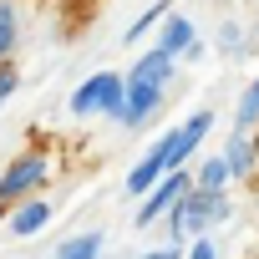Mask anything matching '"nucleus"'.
Segmentation results:
<instances>
[{"label": "nucleus", "instance_id": "f257e3e1", "mask_svg": "<svg viewBox=\"0 0 259 259\" xmlns=\"http://www.w3.org/2000/svg\"><path fill=\"white\" fill-rule=\"evenodd\" d=\"M208 213H224V198H219V193H208V188L183 193L178 208H173V229H178V234H198V229L208 224Z\"/></svg>", "mask_w": 259, "mask_h": 259}, {"label": "nucleus", "instance_id": "f03ea898", "mask_svg": "<svg viewBox=\"0 0 259 259\" xmlns=\"http://www.w3.org/2000/svg\"><path fill=\"white\" fill-rule=\"evenodd\" d=\"M71 107H76L81 117H87V112H117V107H122V81H117V76H92V81L76 87Z\"/></svg>", "mask_w": 259, "mask_h": 259}, {"label": "nucleus", "instance_id": "7ed1b4c3", "mask_svg": "<svg viewBox=\"0 0 259 259\" xmlns=\"http://www.w3.org/2000/svg\"><path fill=\"white\" fill-rule=\"evenodd\" d=\"M208 127H213V112H198V117H188V122L178 127V133H168V143L158 148V153H163V163H168V173H173V168L198 148V138L208 133Z\"/></svg>", "mask_w": 259, "mask_h": 259}, {"label": "nucleus", "instance_id": "20e7f679", "mask_svg": "<svg viewBox=\"0 0 259 259\" xmlns=\"http://www.w3.org/2000/svg\"><path fill=\"white\" fill-rule=\"evenodd\" d=\"M36 183H46V158H21V163H11L6 178H0V203L26 198Z\"/></svg>", "mask_w": 259, "mask_h": 259}, {"label": "nucleus", "instance_id": "39448f33", "mask_svg": "<svg viewBox=\"0 0 259 259\" xmlns=\"http://www.w3.org/2000/svg\"><path fill=\"white\" fill-rule=\"evenodd\" d=\"M183 193H188V178H183V173L173 168V173H168V183H163V188H158V193H153V198H148V203L138 208V229H148V224H158L163 213H173Z\"/></svg>", "mask_w": 259, "mask_h": 259}, {"label": "nucleus", "instance_id": "423d86ee", "mask_svg": "<svg viewBox=\"0 0 259 259\" xmlns=\"http://www.w3.org/2000/svg\"><path fill=\"white\" fill-rule=\"evenodd\" d=\"M158 97H163L158 81H127V102L117 107V117H122L127 127H138V122H148V117L158 112Z\"/></svg>", "mask_w": 259, "mask_h": 259}, {"label": "nucleus", "instance_id": "0eeeda50", "mask_svg": "<svg viewBox=\"0 0 259 259\" xmlns=\"http://www.w3.org/2000/svg\"><path fill=\"white\" fill-rule=\"evenodd\" d=\"M163 173H168L163 153H148V158H143V163H138L133 173H127V193H148V188H153V183H158Z\"/></svg>", "mask_w": 259, "mask_h": 259}, {"label": "nucleus", "instance_id": "6e6552de", "mask_svg": "<svg viewBox=\"0 0 259 259\" xmlns=\"http://www.w3.org/2000/svg\"><path fill=\"white\" fill-rule=\"evenodd\" d=\"M46 224H51V208H46L41 198H31V203L11 219V234H16V239H31V234H36V229H46Z\"/></svg>", "mask_w": 259, "mask_h": 259}, {"label": "nucleus", "instance_id": "1a4fd4ad", "mask_svg": "<svg viewBox=\"0 0 259 259\" xmlns=\"http://www.w3.org/2000/svg\"><path fill=\"white\" fill-rule=\"evenodd\" d=\"M168 66H173V56H168V51L158 46L153 56H143V61L133 66V76H127V81H158V87H163V76H168Z\"/></svg>", "mask_w": 259, "mask_h": 259}, {"label": "nucleus", "instance_id": "9d476101", "mask_svg": "<svg viewBox=\"0 0 259 259\" xmlns=\"http://www.w3.org/2000/svg\"><path fill=\"white\" fill-rule=\"evenodd\" d=\"M97 249H102V234H76L56 249V259H97Z\"/></svg>", "mask_w": 259, "mask_h": 259}, {"label": "nucleus", "instance_id": "9b49d317", "mask_svg": "<svg viewBox=\"0 0 259 259\" xmlns=\"http://www.w3.org/2000/svg\"><path fill=\"white\" fill-rule=\"evenodd\" d=\"M188 46H193V26L173 16V21H168V31H163V51H168V56H178V51H188Z\"/></svg>", "mask_w": 259, "mask_h": 259}, {"label": "nucleus", "instance_id": "f8f14e48", "mask_svg": "<svg viewBox=\"0 0 259 259\" xmlns=\"http://www.w3.org/2000/svg\"><path fill=\"white\" fill-rule=\"evenodd\" d=\"M224 178H229V163H224V158H208V163H203V173H198V188L219 193V188H224Z\"/></svg>", "mask_w": 259, "mask_h": 259}, {"label": "nucleus", "instance_id": "ddd939ff", "mask_svg": "<svg viewBox=\"0 0 259 259\" xmlns=\"http://www.w3.org/2000/svg\"><path fill=\"white\" fill-rule=\"evenodd\" d=\"M254 117H259V81H254V87L244 92V102H239V112H234V122H239V133H244V127H249Z\"/></svg>", "mask_w": 259, "mask_h": 259}, {"label": "nucleus", "instance_id": "4468645a", "mask_svg": "<svg viewBox=\"0 0 259 259\" xmlns=\"http://www.w3.org/2000/svg\"><path fill=\"white\" fill-rule=\"evenodd\" d=\"M224 163H229V173H249V168H254V148L239 138V143L229 148V158H224Z\"/></svg>", "mask_w": 259, "mask_h": 259}, {"label": "nucleus", "instance_id": "2eb2a0df", "mask_svg": "<svg viewBox=\"0 0 259 259\" xmlns=\"http://www.w3.org/2000/svg\"><path fill=\"white\" fill-rule=\"evenodd\" d=\"M11 41H16V16H11L6 6H0V56L11 51Z\"/></svg>", "mask_w": 259, "mask_h": 259}, {"label": "nucleus", "instance_id": "dca6fc26", "mask_svg": "<svg viewBox=\"0 0 259 259\" xmlns=\"http://www.w3.org/2000/svg\"><path fill=\"white\" fill-rule=\"evenodd\" d=\"M158 16H163V6H153V11L143 16V21H133V26H127V41H138V36H143V31H148V26L158 21Z\"/></svg>", "mask_w": 259, "mask_h": 259}, {"label": "nucleus", "instance_id": "f3484780", "mask_svg": "<svg viewBox=\"0 0 259 259\" xmlns=\"http://www.w3.org/2000/svg\"><path fill=\"white\" fill-rule=\"evenodd\" d=\"M11 92H16V71H11V66H0V102H6Z\"/></svg>", "mask_w": 259, "mask_h": 259}, {"label": "nucleus", "instance_id": "a211bd4d", "mask_svg": "<svg viewBox=\"0 0 259 259\" xmlns=\"http://www.w3.org/2000/svg\"><path fill=\"white\" fill-rule=\"evenodd\" d=\"M188 259H213V244H208V239H203V244H193V254H188Z\"/></svg>", "mask_w": 259, "mask_h": 259}, {"label": "nucleus", "instance_id": "6ab92c4d", "mask_svg": "<svg viewBox=\"0 0 259 259\" xmlns=\"http://www.w3.org/2000/svg\"><path fill=\"white\" fill-rule=\"evenodd\" d=\"M143 259H178V249H153V254H143Z\"/></svg>", "mask_w": 259, "mask_h": 259}]
</instances>
